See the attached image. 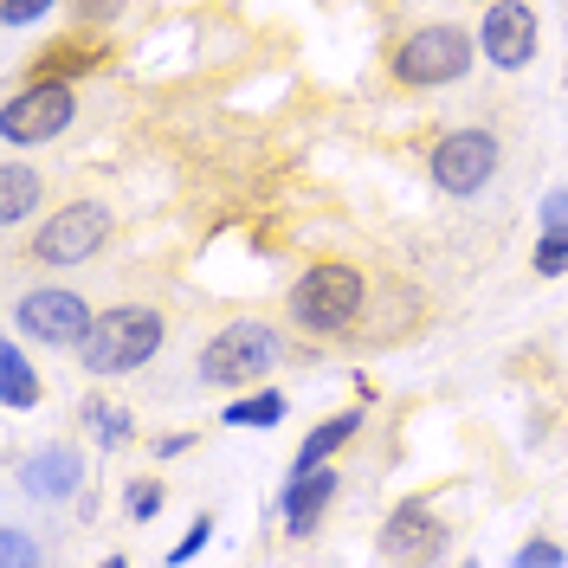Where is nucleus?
<instances>
[{
  "label": "nucleus",
  "instance_id": "6e6552de",
  "mask_svg": "<svg viewBox=\"0 0 568 568\" xmlns=\"http://www.w3.org/2000/svg\"><path fill=\"white\" fill-rule=\"evenodd\" d=\"M104 246H110V207L104 201H65V207L45 213L39 233H33V258L39 265H59V272L91 265Z\"/></svg>",
  "mask_w": 568,
  "mask_h": 568
},
{
  "label": "nucleus",
  "instance_id": "9b49d317",
  "mask_svg": "<svg viewBox=\"0 0 568 568\" xmlns=\"http://www.w3.org/2000/svg\"><path fill=\"white\" fill-rule=\"evenodd\" d=\"M343 491V478L329 465H291V485H284L278 510H284V536H317L329 504Z\"/></svg>",
  "mask_w": 568,
  "mask_h": 568
},
{
  "label": "nucleus",
  "instance_id": "6ab92c4d",
  "mask_svg": "<svg viewBox=\"0 0 568 568\" xmlns=\"http://www.w3.org/2000/svg\"><path fill=\"white\" fill-rule=\"evenodd\" d=\"M162 504H169V485H162L155 471L123 485V517H130V524H155V517H162Z\"/></svg>",
  "mask_w": 568,
  "mask_h": 568
},
{
  "label": "nucleus",
  "instance_id": "f257e3e1",
  "mask_svg": "<svg viewBox=\"0 0 568 568\" xmlns=\"http://www.w3.org/2000/svg\"><path fill=\"white\" fill-rule=\"evenodd\" d=\"M284 317L297 336H311V343H336V336H349L355 323L368 317V272L349 265V258H317V265H304L291 291H284Z\"/></svg>",
  "mask_w": 568,
  "mask_h": 568
},
{
  "label": "nucleus",
  "instance_id": "0eeeda50",
  "mask_svg": "<svg viewBox=\"0 0 568 568\" xmlns=\"http://www.w3.org/2000/svg\"><path fill=\"white\" fill-rule=\"evenodd\" d=\"M91 323H98L91 297L71 291V284H33V291L13 297V336L45 343V349H78L91 336Z\"/></svg>",
  "mask_w": 568,
  "mask_h": 568
},
{
  "label": "nucleus",
  "instance_id": "39448f33",
  "mask_svg": "<svg viewBox=\"0 0 568 568\" xmlns=\"http://www.w3.org/2000/svg\"><path fill=\"white\" fill-rule=\"evenodd\" d=\"M497 162H504V142L491 130H478V123H465V130H446L426 149V181L446 201H471V194H485L497 181Z\"/></svg>",
  "mask_w": 568,
  "mask_h": 568
},
{
  "label": "nucleus",
  "instance_id": "7ed1b4c3",
  "mask_svg": "<svg viewBox=\"0 0 568 568\" xmlns=\"http://www.w3.org/2000/svg\"><path fill=\"white\" fill-rule=\"evenodd\" d=\"M478 59H485L478 33H465L459 20H426L388 52V78L400 91H446V84L471 78Z\"/></svg>",
  "mask_w": 568,
  "mask_h": 568
},
{
  "label": "nucleus",
  "instance_id": "9d476101",
  "mask_svg": "<svg viewBox=\"0 0 568 568\" xmlns=\"http://www.w3.org/2000/svg\"><path fill=\"white\" fill-rule=\"evenodd\" d=\"M536 7L530 0H485V13H478V52H485V65L497 71H524L536 59Z\"/></svg>",
  "mask_w": 568,
  "mask_h": 568
},
{
  "label": "nucleus",
  "instance_id": "a878e982",
  "mask_svg": "<svg viewBox=\"0 0 568 568\" xmlns=\"http://www.w3.org/2000/svg\"><path fill=\"white\" fill-rule=\"evenodd\" d=\"M517 562H524V568H562V542H549V536H530V542L517 549Z\"/></svg>",
  "mask_w": 568,
  "mask_h": 568
},
{
  "label": "nucleus",
  "instance_id": "4468645a",
  "mask_svg": "<svg viewBox=\"0 0 568 568\" xmlns=\"http://www.w3.org/2000/svg\"><path fill=\"white\" fill-rule=\"evenodd\" d=\"M39 201H45V175L27 169V162H7V169H0V226L20 233L39 213Z\"/></svg>",
  "mask_w": 568,
  "mask_h": 568
},
{
  "label": "nucleus",
  "instance_id": "ddd939ff",
  "mask_svg": "<svg viewBox=\"0 0 568 568\" xmlns=\"http://www.w3.org/2000/svg\"><path fill=\"white\" fill-rule=\"evenodd\" d=\"M0 400H7V414H33L45 400V382H39L33 355H27V336L0 343Z\"/></svg>",
  "mask_w": 568,
  "mask_h": 568
},
{
  "label": "nucleus",
  "instance_id": "dca6fc26",
  "mask_svg": "<svg viewBox=\"0 0 568 568\" xmlns=\"http://www.w3.org/2000/svg\"><path fill=\"white\" fill-rule=\"evenodd\" d=\"M284 414H291V400H284L278 388H246L240 400H226L220 426H233V433H272Z\"/></svg>",
  "mask_w": 568,
  "mask_h": 568
},
{
  "label": "nucleus",
  "instance_id": "b1692460",
  "mask_svg": "<svg viewBox=\"0 0 568 568\" xmlns=\"http://www.w3.org/2000/svg\"><path fill=\"white\" fill-rule=\"evenodd\" d=\"M536 226H542V233H568V187H549V194H542Z\"/></svg>",
  "mask_w": 568,
  "mask_h": 568
},
{
  "label": "nucleus",
  "instance_id": "1a4fd4ad",
  "mask_svg": "<svg viewBox=\"0 0 568 568\" xmlns=\"http://www.w3.org/2000/svg\"><path fill=\"white\" fill-rule=\"evenodd\" d=\"M446 542H453V524H439V510L426 497H400L388 510V524H382V536H375L382 562H439Z\"/></svg>",
  "mask_w": 568,
  "mask_h": 568
},
{
  "label": "nucleus",
  "instance_id": "393cba45",
  "mask_svg": "<svg viewBox=\"0 0 568 568\" xmlns=\"http://www.w3.org/2000/svg\"><path fill=\"white\" fill-rule=\"evenodd\" d=\"M207 542H213V517H194V530L181 536L175 549H169V562H194V556H201Z\"/></svg>",
  "mask_w": 568,
  "mask_h": 568
},
{
  "label": "nucleus",
  "instance_id": "aec40b11",
  "mask_svg": "<svg viewBox=\"0 0 568 568\" xmlns=\"http://www.w3.org/2000/svg\"><path fill=\"white\" fill-rule=\"evenodd\" d=\"M65 7H71V27L104 33V27H116V20H123V7H130V0H65Z\"/></svg>",
  "mask_w": 568,
  "mask_h": 568
},
{
  "label": "nucleus",
  "instance_id": "20e7f679",
  "mask_svg": "<svg viewBox=\"0 0 568 568\" xmlns=\"http://www.w3.org/2000/svg\"><path fill=\"white\" fill-rule=\"evenodd\" d=\"M278 362H284V336L272 329V323L265 317H233L201 343V355H194V382H201V388H252V382H265Z\"/></svg>",
  "mask_w": 568,
  "mask_h": 568
},
{
  "label": "nucleus",
  "instance_id": "4be33fe9",
  "mask_svg": "<svg viewBox=\"0 0 568 568\" xmlns=\"http://www.w3.org/2000/svg\"><path fill=\"white\" fill-rule=\"evenodd\" d=\"M52 7H65V0H0V20L7 27H39Z\"/></svg>",
  "mask_w": 568,
  "mask_h": 568
},
{
  "label": "nucleus",
  "instance_id": "5701e85b",
  "mask_svg": "<svg viewBox=\"0 0 568 568\" xmlns=\"http://www.w3.org/2000/svg\"><path fill=\"white\" fill-rule=\"evenodd\" d=\"M0 556H7L13 568H27V562H45V549H33L20 524H7V530H0Z\"/></svg>",
  "mask_w": 568,
  "mask_h": 568
},
{
  "label": "nucleus",
  "instance_id": "412c9836",
  "mask_svg": "<svg viewBox=\"0 0 568 568\" xmlns=\"http://www.w3.org/2000/svg\"><path fill=\"white\" fill-rule=\"evenodd\" d=\"M568 272V233H542L536 240V278H562Z\"/></svg>",
  "mask_w": 568,
  "mask_h": 568
},
{
  "label": "nucleus",
  "instance_id": "f8f14e48",
  "mask_svg": "<svg viewBox=\"0 0 568 568\" xmlns=\"http://www.w3.org/2000/svg\"><path fill=\"white\" fill-rule=\"evenodd\" d=\"M20 491L39 497V504H65V497H84V453L52 439L20 459Z\"/></svg>",
  "mask_w": 568,
  "mask_h": 568
},
{
  "label": "nucleus",
  "instance_id": "f03ea898",
  "mask_svg": "<svg viewBox=\"0 0 568 568\" xmlns=\"http://www.w3.org/2000/svg\"><path fill=\"white\" fill-rule=\"evenodd\" d=\"M162 343H169V317L155 304H110V311H98L91 336L78 343V368L91 382L136 375V368H149L162 355Z\"/></svg>",
  "mask_w": 568,
  "mask_h": 568
},
{
  "label": "nucleus",
  "instance_id": "423d86ee",
  "mask_svg": "<svg viewBox=\"0 0 568 568\" xmlns=\"http://www.w3.org/2000/svg\"><path fill=\"white\" fill-rule=\"evenodd\" d=\"M78 123V91H71L65 78H27L7 110H0V136L7 149H45V142H59Z\"/></svg>",
  "mask_w": 568,
  "mask_h": 568
},
{
  "label": "nucleus",
  "instance_id": "a211bd4d",
  "mask_svg": "<svg viewBox=\"0 0 568 568\" xmlns=\"http://www.w3.org/2000/svg\"><path fill=\"white\" fill-rule=\"evenodd\" d=\"M78 420H84V433H91L104 453H116V446H130V439H136L130 407H116V400H84V407H78Z\"/></svg>",
  "mask_w": 568,
  "mask_h": 568
},
{
  "label": "nucleus",
  "instance_id": "bb28decb",
  "mask_svg": "<svg viewBox=\"0 0 568 568\" xmlns=\"http://www.w3.org/2000/svg\"><path fill=\"white\" fill-rule=\"evenodd\" d=\"M187 446H194V433H162V439H155V459H181Z\"/></svg>",
  "mask_w": 568,
  "mask_h": 568
},
{
  "label": "nucleus",
  "instance_id": "2eb2a0df",
  "mask_svg": "<svg viewBox=\"0 0 568 568\" xmlns=\"http://www.w3.org/2000/svg\"><path fill=\"white\" fill-rule=\"evenodd\" d=\"M98 65H104V45L78 27V39H59V45H45V52H39L33 78H65V84H71V78H84V71H98Z\"/></svg>",
  "mask_w": 568,
  "mask_h": 568
},
{
  "label": "nucleus",
  "instance_id": "f3484780",
  "mask_svg": "<svg viewBox=\"0 0 568 568\" xmlns=\"http://www.w3.org/2000/svg\"><path fill=\"white\" fill-rule=\"evenodd\" d=\"M355 433H362V407H349V414H329V420H317L311 433H304V446H297V459H291V465H329L355 439Z\"/></svg>",
  "mask_w": 568,
  "mask_h": 568
}]
</instances>
